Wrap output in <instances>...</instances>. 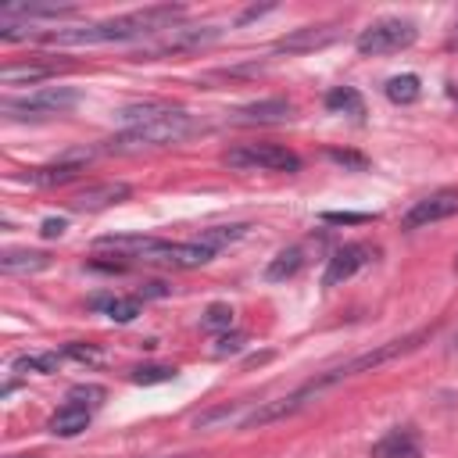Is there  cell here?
I'll return each mask as SVG.
<instances>
[{
    "label": "cell",
    "mask_w": 458,
    "mask_h": 458,
    "mask_svg": "<svg viewBox=\"0 0 458 458\" xmlns=\"http://www.w3.org/2000/svg\"><path fill=\"white\" fill-rule=\"evenodd\" d=\"M422 340H429V329L411 333V336H404V340H386V344H379L376 351L358 354V358H351V361H344V365H336V369H329V372L315 376V379H311V383H304V386H308V394L315 397L318 390H326V386H333V383H344V379L361 376V372H376L379 365H386V361H394V358H401V354L415 351Z\"/></svg>",
    "instance_id": "3"
},
{
    "label": "cell",
    "mask_w": 458,
    "mask_h": 458,
    "mask_svg": "<svg viewBox=\"0 0 458 458\" xmlns=\"http://www.w3.org/2000/svg\"><path fill=\"white\" fill-rule=\"evenodd\" d=\"M175 18H182V7L161 4V7H143L132 14H118L97 25H79V29H57V32H43L47 43L57 47H86V43H122V39H140V36H154V32H168L175 25Z\"/></svg>",
    "instance_id": "1"
},
{
    "label": "cell",
    "mask_w": 458,
    "mask_h": 458,
    "mask_svg": "<svg viewBox=\"0 0 458 458\" xmlns=\"http://www.w3.org/2000/svg\"><path fill=\"white\" fill-rule=\"evenodd\" d=\"M372 258H376V247H369V243H344V247H336L333 258L326 261L322 286H340L344 279H351L354 272H361Z\"/></svg>",
    "instance_id": "11"
},
{
    "label": "cell",
    "mask_w": 458,
    "mask_h": 458,
    "mask_svg": "<svg viewBox=\"0 0 458 458\" xmlns=\"http://www.w3.org/2000/svg\"><path fill=\"white\" fill-rule=\"evenodd\" d=\"M243 340H247L243 333H222V336H218V347H215V351H218V354H229V351H240V347H243Z\"/></svg>",
    "instance_id": "30"
},
{
    "label": "cell",
    "mask_w": 458,
    "mask_h": 458,
    "mask_svg": "<svg viewBox=\"0 0 458 458\" xmlns=\"http://www.w3.org/2000/svg\"><path fill=\"white\" fill-rule=\"evenodd\" d=\"M197 129H200V122L175 107L172 114H165V118H157V122H147V125H132V129L114 132L111 140H104L100 150H111V154H136V150L172 147V143H182L186 136H193Z\"/></svg>",
    "instance_id": "2"
},
{
    "label": "cell",
    "mask_w": 458,
    "mask_h": 458,
    "mask_svg": "<svg viewBox=\"0 0 458 458\" xmlns=\"http://www.w3.org/2000/svg\"><path fill=\"white\" fill-rule=\"evenodd\" d=\"M326 111H333V114H365V100L354 86H333L326 93Z\"/></svg>",
    "instance_id": "20"
},
{
    "label": "cell",
    "mask_w": 458,
    "mask_h": 458,
    "mask_svg": "<svg viewBox=\"0 0 458 458\" xmlns=\"http://www.w3.org/2000/svg\"><path fill=\"white\" fill-rule=\"evenodd\" d=\"M64 358H79V361H97L100 351L97 347H82V344H68L64 347Z\"/></svg>",
    "instance_id": "31"
},
{
    "label": "cell",
    "mask_w": 458,
    "mask_h": 458,
    "mask_svg": "<svg viewBox=\"0 0 458 458\" xmlns=\"http://www.w3.org/2000/svg\"><path fill=\"white\" fill-rule=\"evenodd\" d=\"M93 150H75V154H64L57 157L54 165H39V168H25L18 175V182H32V186H61V182H72L86 172Z\"/></svg>",
    "instance_id": "7"
},
{
    "label": "cell",
    "mask_w": 458,
    "mask_h": 458,
    "mask_svg": "<svg viewBox=\"0 0 458 458\" xmlns=\"http://www.w3.org/2000/svg\"><path fill=\"white\" fill-rule=\"evenodd\" d=\"M129 193H132V186L129 182H97V186H86V190H79L72 200H68V208L72 211H100V208H111V204H122V200H129Z\"/></svg>",
    "instance_id": "13"
},
{
    "label": "cell",
    "mask_w": 458,
    "mask_h": 458,
    "mask_svg": "<svg viewBox=\"0 0 458 458\" xmlns=\"http://www.w3.org/2000/svg\"><path fill=\"white\" fill-rule=\"evenodd\" d=\"M451 215H458V186H444V190H433L429 197L415 200L404 215V229H422V225L444 222Z\"/></svg>",
    "instance_id": "8"
},
{
    "label": "cell",
    "mask_w": 458,
    "mask_h": 458,
    "mask_svg": "<svg viewBox=\"0 0 458 458\" xmlns=\"http://www.w3.org/2000/svg\"><path fill=\"white\" fill-rule=\"evenodd\" d=\"M318 218L329 222V225H365V222H372V215H365V211H322Z\"/></svg>",
    "instance_id": "27"
},
{
    "label": "cell",
    "mask_w": 458,
    "mask_h": 458,
    "mask_svg": "<svg viewBox=\"0 0 458 458\" xmlns=\"http://www.w3.org/2000/svg\"><path fill=\"white\" fill-rule=\"evenodd\" d=\"M222 161L243 172H297L301 168V157L279 143H243V147L225 150Z\"/></svg>",
    "instance_id": "5"
},
{
    "label": "cell",
    "mask_w": 458,
    "mask_h": 458,
    "mask_svg": "<svg viewBox=\"0 0 458 458\" xmlns=\"http://www.w3.org/2000/svg\"><path fill=\"white\" fill-rule=\"evenodd\" d=\"M89 419H93V415H89V408H86V404L64 401V404H61V408L50 415L47 429H50L54 437H64V440H68V437H79V433L89 426Z\"/></svg>",
    "instance_id": "14"
},
{
    "label": "cell",
    "mask_w": 458,
    "mask_h": 458,
    "mask_svg": "<svg viewBox=\"0 0 458 458\" xmlns=\"http://www.w3.org/2000/svg\"><path fill=\"white\" fill-rule=\"evenodd\" d=\"M383 93H386V100H390V104H415V100H419V93H422V82H419V75L404 72V75L386 79Z\"/></svg>",
    "instance_id": "21"
},
{
    "label": "cell",
    "mask_w": 458,
    "mask_h": 458,
    "mask_svg": "<svg viewBox=\"0 0 458 458\" xmlns=\"http://www.w3.org/2000/svg\"><path fill=\"white\" fill-rule=\"evenodd\" d=\"M79 104V93L68 86H43L21 97H7L4 100V114L7 118H50V114H64Z\"/></svg>",
    "instance_id": "4"
},
{
    "label": "cell",
    "mask_w": 458,
    "mask_h": 458,
    "mask_svg": "<svg viewBox=\"0 0 458 458\" xmlns=\"http://www.w3.org/2000/svg\"><path fill=\"white\" fill-rule=\"evenodd\" d=\"M57 72H64V64H54V61H43V64H11V68L0 72V82H4V86L43 82V79H54Z\"/></svg>",
    "instance_id": "17"
},
{
    "label": "cell",
    "mask_w": 458,
    "mask_h": 458,
    "mask_svg": "<svg viewBox=\"0 0 458 458\" xmlns=\"http://www.w3.org/2000/svg\"><path fill=\"white\" fill-rule=\"evenodd\" d=\"M222 36V29L215 25H204V29H168L161 39L147 43L140 50V57H157V54H179V50H200L208 43H215Z\"/></svg>",
    "instance_id": "10"
},
{
    "label": "cell",
    "mask_w": 458,
    "mask_h": 458,
    "mask_svg": "<svg viewBox=\"0 0 458 458\" xmlns=\"http://www.w3.org/2000/svg\"><path fill=\"white\" fill-rule=\"evenodd\" d=\"M200 326H204V329H225V333H229V326H233V308H229V304H211V308L204 311Z\"/></svg>",
    "instance_id": "26"
},
{
    "label": "cell",
    "mask_w": 458,
    "mask_h": 458,
    "mask_svg": "<svg viewBox=\"0 0 458 458\" xmlns=\"http://www.w3.org/2000/svg\"><path fill=\"white\" fill-rule=\"evenodd\" d=\"M129 379H132V383H140V386L172 383V379H175V369H172V365H136V369L129 372Z\"/></svg>",
    "instance_id": "24"
},
{
    "label": "cell",
    "mask_w": 458,
    "mask_h": 458,
    "mask_svg": "<svg viewBox=\"0 0 458 458\" xmlns=\"http://www.w3.org/2000/svg\"><path fill=\"white\" fill-rule=\"evenodd\" d=\"M326 157L329 161H336V165H344V168H354V172H361L369 161L361 157V154H354V150H326Z\"/></svg>",
    "instance_id": "29"
},
{
    "label": "cell",
    "mask_w": 458,
    "mask_h": 458,
    "mask_svg": "<svg viewBox=\"0 0 458 458\" xmlns=\"http://www.w3.org/2000/svg\"><path fill=\"white\" fill-rule=\"evenodd\" d=\"M415 36H419V29L411 21H404V18H383V21H372L369 29H361L358 39H354V47L365 57L369 54H394V50L411 47Z\"/></svg>",
    "instance_id": "6"
},
{
    "label": "cell",
    "mask_w": 458,
    "mask_h": 458,
    "mask_svg": "<svg viewBox=\"0 0 458 458\" xmlns=\"http://www.w3.org/2000/svg\"><path fill=\"white\" fill-rule=\"evenodd\" d=\"M447 47H451V50H458V18H454V25H451V36H447Z\"/></svg>",
    "instance_id": "34"
},
{
    "label": "cell",
    "mask_w": 458,
    "mask_h": 458,
    "mask_svg": "<svg viewBox=\"0 0 458 458\" xmlns=\"http://www.w3.org/2000/svg\"><path fill=\"white\" fill-rule=\"evenodd\" d=\"M93 311L107 315L111 322H132L140 315V297H114V293H104V297H93L89 301Z\"/></svg>",
    "instance_id": "18"
},
{
    "label": "cell",
    "mask_w": 458,
    "mask_h": 458,
    "mask_svg": "<svg viewBox=\"0 0 458 458\" xmlns=\"http://www.w3.org/2000/svg\"><path fill=\"white\" fill-rule=\"evenodd\" d=\"M61 358H64V354H57V351H50V354H21V358H14V369H32V372H57Z\"/></svg>",
    "instance_id": "25"
},
{
    "label": "cell",
    "mask_w": 458,
    "mask_h": 458,
    "mask_svg": "<svg viewBox=\"0 0 458 458\" xmlns=\"http://www.w3.org/2000/svg\"><path fill=\"white\" fill-rule=\"evenodd\" d=\"M247 233V225H211V229H200L197 243H204L208 250H218V247H229L233 240H240Z\"/></svg>",
    "instance_id": "23"
},
{
    "label": "cell",
    "mask_w": 458,
    "mask_h": 458,
    "mask_svg": "<svg viewBox=\"0 0 458 458\" xmlns=\"http://www.w3.org/2000/svg\"><path fill=\"white\" fill-rule=\"evenodd\" d=\"M272 7H247L240 18H236V25H247V21H254V18H261V14H268Z\"/></svg>",
    "instance_id": "33"
},
{
    "label": "cell",
    "mask_w": 458,
    "mask_h": 458,
    "mask_svg": "<svg viewBox=\"0 0 458 458\" xmlns=\"http://www.w3.org/2000/svg\"><path fill=\"white\" fill-rule=\"evenodd\" d=\"M372 458H422V447L411 429H390L372 444Z\"/></svg>",
    "instance_id": "15"
},
{
    "label": "cell",
    "mask_w": 458,
    "mask_h": 458,
    "mask_svg": "<svg viewBox=\"0 0 458 458\" xmlns=\"http://www.w3.org/2000/svg\"><path fill=\"white\" fill-rule=\"evenodd\" d=\"M68 401H75V404H97V401H104V386H97V383H79V386H72L68 390Z\"/></svg>",
    "instance_id": "28"
},
{
    "label": "cell",
    "mask_w": 458,
    "mask_h": 458,
    "mask_svg": "<svg viewBox=\"0 0 458 458\" xmlns=\"http://www.w3.org/2000/svg\"><path fill=\"white\" fill-rule=\"evenodd\" d=\"M172 111H175V107H168V104L147 100V104H129V107H122V111H118V122H122L125 129H132V125H147V122H157V118L172 114Z\"/></svg>",
    "instance_id": "19"
},
{
    "label": "cell",
    "mask_w": 458,
    "mask_h": 458,
    "mask_svg": "<svg viewBox=\"0 0 458 458\" xmlns=\"http://www.w3.org/2000/svg\"><path fill=\"white\" fill-rule=\"evenodd\" d=\"M0 268L7 272V276H21V272H43V268H50V254H43V250H4L0 254Z\"/></svg>",
    "instance_id": "16"
},
{
    "label": "cell",
    "mask_w": 458,
    "mask_h": 458,
    "mask_svg": "<svg viewBox=\"0 0 458 458\" xmlns=\"http://www.w3.org/2000/svg\"><path fill=\"white\" fill-rule=\"evenodd\" d=\"M39 233H43L47 240H54V236H61V233H64V218H47Z\"/></svg>",
    "instance_id": "32"
},
{
    "label": "cell",
    "mask_w": 458,
    "mask_h": 458,
    "mask_svg": "<svg viewBox=\"0 0 458 458\" xmlns=\"http://www.w3.org/2000/svg\"><path fill=\"white\" fill-rule=\"evenodd\" d=\"M304 265V254H301V247H286V250H279L272 261H268V268H265V279H272V283H279V279H290V276H297V268Z\"/></svg>",
    "instance_id": "22"
},
{
    "label": "cell",
    "mask_w": 458,
    "mask_h": 458,
    "mask_svg": "<svg viewBox=\"0 0 458 458\" xmlns=\"http://www.w3.org/2000/svg\"><path fill=\"white\" fill-rule=\"evenodd\" d=\"M286 118H293V104L283 97L254 100V104H243L229 114V122H236V125H272V122H286Z\"/></svg>",
    "instance_id": "12"
},
{
    "label": "cell",
    "mask_w": 458,
    "mask_h": 458,
    "mask_svg": "<svg viewBox=\"0 0 458 458\" xmlns=\"http://www.w3.org/2000/svg\"><path fill=\"white\" fill-rule=\"evenodd\" d=\"M344 36V25L336 21H322V25H304V29H293L286 32L283 39H276V54H308V50H322L329 43H336Z\"/></svg>",
    "instance_id": "9"
}]
</instances>
